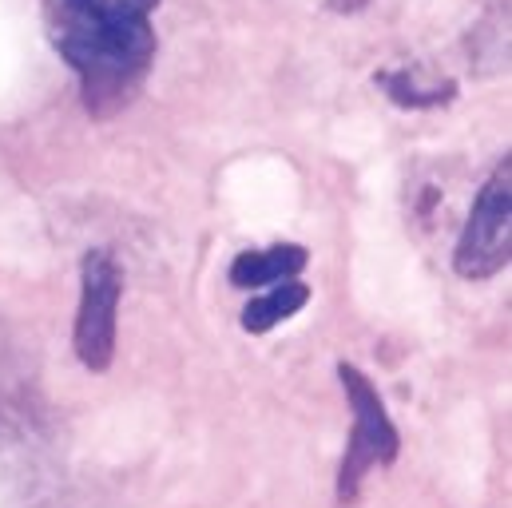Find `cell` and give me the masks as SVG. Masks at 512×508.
<instances>
[{"mask_svg":"<svg viewBox=\"0 0 512 508\" xmlns=\"http://www.w3.org/2000/svg\"><path fill=\"white\" fill-rule=\"evenodd\" d=\"M306 302H310V290H306L298 278L274 282V286H266L262 298L247 302V310H243V330H247V334H266V330H274L278 322L294 318Z\"/></svg>","mask_w":512,"mask_h":508,"instance_id":"cell-6","label":"cell"},{"mask_svg":"<svg viewBox=\"0 0 512 508\" xmlns=\"http://www.w3.org/2000/svg\"><path fill=\"white\" fill-rule=\"evenodd\" d=\"M48 36L84 80V104L92 116L120 112L155 60V32L147 16L104 12L80 0L48 4Z\"/></svg>","mask_w":512,"mask_h":508,"instance_id":"cell-1","label":"cell"},{"mask_svg":"<svg viewBox=\"0 0 512 508\" xmlns=\"http://www.w3.org/2000/svg\"><path fill=\"white\" fill-rule=\"evenodd\" d=\"M124 294V270L108 247L84 254L80 266V314H76V354L92 374H104L116 354V310Z\"/></svg>","mask_w":512,"mask_h":508,"instance_id":"cell-4","label":"cell"},{"mask_svg":"<svg viewBox=\"0 0 512 508\" xmlns=\"http://www.w3.org/2000/svg\"><path fill=\"white\" fill-rule=\"evenodd\" d=\"M358 4H366V0H334V8H358Z\"/></svg>","mask_w":512,"mask_h":508,"instance_id":"cell-8","label":"cell"},{"mask_svg":"<svg viewBox=\"0 0 512 508\" xmlns=\"http://www.w3.org/2000/svg\"><path fill=\"white\" fill-rule=\"evenodd\" d=\"M80 4H92V8H104V12H131V16H147L159 0H80Z\"/></svg>","mask_w":512,"mask_h":508,"instance_id":"cell-7","label":"cell"},{"mask_svg":"<svg viewBox=\"0 0 512 508\" xmlns=\"http://www.w3.org/2000/svg\"><path fill=\"white\" fill-rule=\"evenodd\" d=\"M306 266V251L298 243H278V247H262V251H243L231 262V282L239 290H262L286 278H298Z\"/></svg>","mask_w":512,"mask_h":508,"instance_id":"cell-5","label":"cell"},{"mask_svg":"<svg viewBox=\"0 0 512 508\" xmlns=\"http://www.w3.org/2000/svg\"><path fill=\"white\" fill-rule=\"evenodd\" d=\"M338 378L346 389V401L354 409V433H350V445H346V457H342V473H338V505H354L362 481L370 469L378 465H393L397 461V449H401V437L385 413L382 397L374 389V381L366 378L358 366H338Z\"/></svg>","mask_w":512,"mask_h":508,"instance_id":"cell-2","label":"cell"},{"mask_svg":"<svg viewBox=\"0 0 512 508\" xmlns=\"http://www.w3.org/2000/svg\"><path fill=\"white\" fill-rule=\"evenodd\" d=\"M512 258V159H505L493 179L481 187L473 215L457 239L453 266L469 282H485L501 274Z\"/></svg>","mask_w":512,"mask_h":508,"instance_id":"cell-3","label":"cell"}]
</instances>
